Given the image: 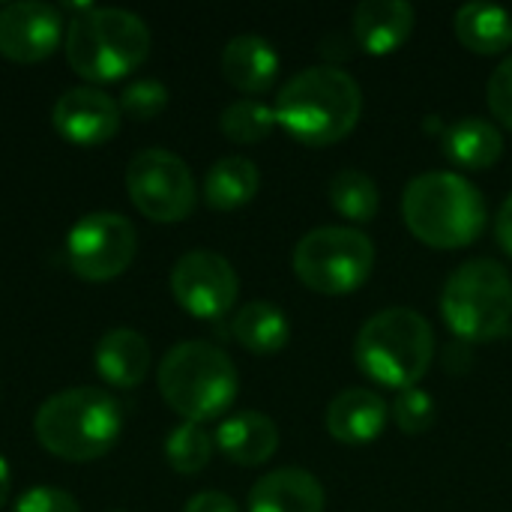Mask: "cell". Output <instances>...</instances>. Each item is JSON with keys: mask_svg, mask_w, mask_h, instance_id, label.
Masks as SVG:
<instances>
[{"mask_svg": "<svg viewBox=\"0 0 512 512\" xmlns=\"http://www.w3.org/2000/svg\"><path fill=\"white\" fill-rule=\"evenodd\" d=\"M216 447L228 462L255 468L279 450V429L261 411H237L216 429Z\"/></svg>", "mask_w": 512, "mask_h": 512, "instance_id": "cell-18", "label": "cell"}, {"mask_svg": "<svg viewBox=\"0 0 512 512\" xmlns=\"http://www.w3.org/2000/svg\"><path fill=\"white\" fill-rule=\"evenodd\" d=\"M231 333L252 354H276L291 339V321L276 303L252 300L234 315Z\"/></svg>", "mask_w": 512, "mask_h": 512, "instance_id": "cell-23", "label": "cell"}, {"mask_svg": "<svg viewBox=\"0 0 512 512\" xmlns=\"http://www.w3.org/2000/svg\"><path fill=\"white\" fill-rule=\"evenodd\" d=\"M417 24V12L408 0H363L354 9V39L369 54H393L399 51Z\"/></svg>", "mask_w": 512, "mask_h": 512, "instance_id": "cell-15", "label": "cell"}, {"mask_svg": "<svg viewBox=\"0 0 512 512\" xmlns=\"http://www.w3.org/2000/svg\"><path fill=\"white\" fill-rule=\"evenodd\" d=\"M495 234H498V243L512 255V195L501 204L498 210V219H495Z\"/></svg>", "mask_w": 512, "mask_h": 512, "instance_id": "cell-32", "label": "cell"}, {"mask_svg": "<svg viewBox=\"0 0 512 512\" xmlns=\"http://www.w3.org/2000/svg\"><path fill=\"white\" fill-rule=\"evenodd\" d=\"M408 231L432 249L471 246L486 228L483 192L456 171H426L402 192Z\"/></svg>", "mask_w": 512, "mask_h": 512, "instance_id": "cell-2", "label": "cell"}, {"mask_svg": "<svg viewBox=\"0 0 512 512\" xmlns=\"http://www.w3.org/2000/svg\"><path fill=\"white\" fill-rule=\"evenodd\" d=\"M63 15L45 0H15L0 6V54L15 63L45 60L63 42Z\"/></svg>", "mask_w": 512, "mask_h": 512, "instance_id": "cell-12", "label": "cell"}, {"mask_svg": "<svg viewBox=\"0 0 512 512\" xmlns=\"http://www.w3.org/2000/svg\"><path fill=\"white\" fill-rule=\"evenodd\" d=\"M447 327L465 342L501 339L512 324V276L492 258L456 267L441 291Z\"/></svg>", "mask_w": 512, "mask_h": 512, "instance_id": "cell-7", "label": "cell"}, {"mask_svg": "<svg viewBox=\"0 0 512 512\" xmlns=\"http://www.w3.org/2000/svg\"><path fill=\"white\" fill-rule=\"evenodd\" d=\"M375 267L372 240L345 225H324L309 231L294 246V273L297 279L318 294H351L363 288Z\"/></svg>", "mask_w": 512, "mask_h": 512, "instance_id": "cell-8", "label": "cell"}, {"mask_svg": "<svg viewBox=\"0 0 512 512\" xmlns=\"http://www.w3.org/2000/svg\"><path fill=\"white\" fill-rule=\"evenodd\" d=\"M240 390V375L231 357L210 342H180L159 363V393L186 423L222 417Z\"/></svg>", "mask_w": 512, "mask_h": 512, "instance_id": "cell-6", "label": "cell"}, {"mask_svg": "<svg viewBox=\"0 0 512 512\" xmlns=\"http://www.w3.org/2000/svg\"><path fill=\"white\" fill-rule=\"evenodd\" d=\"M279 126L306 147L342 141L363 114V90L351 72L324 63L291 75L276 96Z\"/></svg>", "mask_w": 512, "mask_h": 512, "instance_id": "cell-1", "label": "cell"}, {"mask_svg": "<svg viewBox=\"0 0 512 512\" xmlns=\"http://www.w3.org/2000/svg\"><path fill=\"white\" fill-rule=\"evenodd\" d=\"M9 489H12V471H9L6 459L0 456V507H3L6 498H9Z\"/></svg>", "mask_w": 512, "mask_h": 512, "instance_id": "cell-33", "label": "cell"}, {"mask_svg": "<svg viewBox=\"0 0 512 512\" xmlns=\"http://www.w3.org/2000/svg\"><path fill=\"white\" fill-rule=\"evenodd\" d=\"M120 117V102L93 84L63 90L51 108L54 129L78 147H96L114 138L120 129Z\"/></svg>", "mask_w": 512, "mask_h": 512, "instance_id": "cell-13", "label": "cell"}, {"mask_svg": "<svg viewBox=\"0 0 512 512\" xmlns=\"http://www.w3.org/2000/svg\"><path fill=\"white\" fill-rule=\"evenodd\" d=\"M222 75L240 93H264L279 75V54L264 36L240 33L222 48Z\"/></svg>", "mask_w": 512, "mask_h": 512, "instance_id": "cell-19", "label": "cell"}, {"mask_svg": "<svg viewBox=\"0 0 512 512\" xmlns=\"http://www.w3.org/2000/svg\"><path fill=\"white\" fill-rule=\"evenodd\" d=\"M66 63L87 81H117L135 72L150 54V27L123 6H93L69 21Z\"/></svg>", "mask_w": 512, "mask_h": 512, "instance_id": "cell-5", "label": "cell"}, {"mask_svg": "<svg viewBox=\"0 0 512 512\" xmlns=\"http://www.w3.org/2000/svg\"><path fill=\"white\" fill-rule=\"evenodd\" d=\"M216 438L201 426V423H180L168 438H165V459L177 474H198L210 465L213 459Z\"/></svg>", "mask_w": 512, "mask_h": 512, "instance_id": "cell-26", "label": "cell"}, {"mask_svg": "<svg viewBox=\"0 0 512 512\" xmlns=\"http://www.w3.org/2000/svg\"><path fill=\"white\" fill-rule=\"evenodd\" d=\"M327 432L339 444H372L381 438L390 420V405L369 387H351L342 390L330 405H327Z\"/></svg>", "mask_w": 512, "mask_h": 512, "instance_id": "cell-14", "label": "cell"}, {"mask_svg": "<svg viewBox=\"0 0 512 512\" xmlns=\"http://www.w3.org/2000/svg\"><path fill=\"white\" fill-rule=\"evenodd\" d=\"M93 366L105 384L132 390L144 381L150 369V345L132 327H111L99 336L93 348Z\"/></svg>", "mask_w": 512, "mask_h": 512, "instance_id": "cell-17", "label": "cell"}, {"mask_svg": "<svg viewBox=\"0 0 512 512\" xmlns=\"http://www.w3.org/2000/svg\"><path fill=\"white\" fill-rule=\"evenodd\" d=\"M324 504V486L303 468H276L249 492V512H324Z\"/></svg>", "mask_w": 512, "mask_h": 512, "instance_id": "cell-16", "label": "cell"}, {"mask_svg": "<svg viewBox=\"0 0 512 512\" xmlns=\"http://www.w3.org/2000/svg\"><path fill=\"white\" fill-rule=\"evenodd\" d=\"M168 105V87L159 78H138L120 93V111L135 120H150Z\"/></svg>", "mask_w": 512, "mask_h": 512, "instance_id": "cell-28", "label": "cell"}, {"mask_svg": "<svg viewBox=\"0 0 512 512\" xmlns=\"http://www.w3.org/2000/svg\"><path fill=\"white\" fill-rule=\"evenodd\" d=\"M444 153L450 162L468 171H486L492 168L504 153V135L501 129L486 117H459L444 132Z\"/></svg>", "mask_w": 512, "mask_h": 512, "instance_id": "cell-20", "label": "cell"}, {"mask_svg": "<svg viewBox=\"0 0 512 512\" xmlns=\"http://www.w3.org/2000/svg\"><path fill=\"white\" fill-rule=\"evenodd\" d=\"M486 99H489V111L495 114V120H501L507 129H512V57H507L489 75Z\"/></svg>", "mask_w": 512, "mask_h": 512, "instance_id": "cell-29", "label": "cell"}, {"mask_svg": "<svg viewBox=\"0 0 512 512\" xmlns=\"http://www.w3.org/2000/svg\"><path fill=\"white\" fill-rule=\"evenodd\" d=\"M327 195H330V204L339 216L363 225V222H372L378 216V207H381V192H378V183L360 171V168H342L330 177V186H327Z\"/></svg>", "mask_w": 512, "mask_h": 512, "instance_id": "cell-24", "label": "cell"}, {"mask_svg": "<svg viewBox=\"0 0 512 512\" xmlns=\"http://www.w3.org/2000/svg\"><path fill=\"white\" fill-rule=\"evenodd\" d=\"M111 512H120V510H111Z\"/></svg>", "mask_w": 512, "mask_h": 512, "instance_id": "cell-34", "label": "cell"}, {"mask_svg": "<svg viewBox=\"0 0 512 512\" xmlns=\"http://www.w3.org/2000/svg\"><path fill=\"white\" fill-rule=\"evenodd\" d=\"M438 417V405L432 399V393L420 390V387H411V390H402L393 402V420L399 426V432L405 435H423Z\"/></svg>", "mask_w": 512, "mask_h": 512, "instance_id": "cell-27", "label": "cell"}, {"mask_svg": "<svg viewBox=\"0 0 512 512\" xmlns=\"http://www.w3.org/2000/svg\"><path fill=\"white\" fill-rule=\"evenodd\" d=\"M138 252L135 225L111 210L81 216L66 234V258L75 276L87 282H108L129 270Z\"/></svg>", "mask_w": 512, "mask_h": 512, "instance_id": "cell-10", "label": "cell"}, {"mask_svg": "<svg viewBox=\"0 0 512 512\" xmlns=\"http://www.w3.org/2000/svg\"><path fill=\"white\" fill-rule=\"evenodd\" d=\"M279 126L276 108L261 99H237L219 114V129L237 144H258Z\"/></svg>", "mask_w": 512, "mask_h": 512, "instance_id": "cell-25", "label": "cell"}, {"mask_svg": "<svg viewBox=\"0 0 512 512\" xmlns=\"http://www.w3.org/2000/svg\"><path fill=\"white\" fill-rule=\"evenodd\" d=\"M171 294L192 318H222L240 294L231 261L210 249H192L171 267Z\"/></svg>", "mask_w": 512, "mask_h": 512, "instance_id": "cell-11", "label": "cell"}, {"mask_svg": "<svg viewBox=\"0 0 512 512\" xmlns=\"http://www.w3.org/2000/svg\"><path fill=\"white\" fill-rule=\"evenodd\" d=\"M261 174L246 156H222L204 174V201L213 210H237L258 195Z\"/></svg>", "mask_w": 512, "mask_h": 512, "instance_id": "cell-22", "label": "cell"}, {"mask_svg": "<svg viewBox=\"0 0 512 512\" xmlns=\"http://www.w3.org/2000/svg\"><path fill=\"white\" fill-rule=\"evenodd\" d=\"M183 512H240V507L222 492H198L186 501Z\"/></svg>", "mask_w": 512, "mask_h": 512, "instance_id": "cell-31", "label": "cell"}, {"mask_svg": "<svg viewBox=\"0 0 512 512\" xmlns=\"http://www.w3.org/2000/svg\"><path fill=\"white\" fill-rule=\"evenodd\" d=\"M15 512H81L78 501L54 486H33L27 489L18 501H15Z\"/></svg>", "mask_w": 512, "mask_h": 512, "instance_id": "cell-30", "label": "cell"}, {"mask_svg": "<svg viewBox=\"0 0 512 512\" xmlns=\"http://www.w3.org/2000/svg\"><path fill=\"white\" fill-rule=\"evenodd\" d=\"M456 36L474 54H501L512 45V15L495 3H465L453 18Z\"/></svg>", "mask_w": 512, "mask_h": 512, "instance_id": "cell-21", "label": "cell"}, {"mask_svg": "<svg viewBox=\"0 0 512 512\" xmlns=\"http://www.w3.org/2000/svg\"><path fill=\"white\" fill-rule=\"evenodd\" d=\"M36 441L57 459H102L123 432L117 399L99 387H69L45 399L33 417Z\"/></svg>", "mask_w": 512, "mask_h": 512, "instance_id": "cell-3", "label": "cell"}, {"mask_svg": "<svg viewBox=\"0 0 512 512\" xmlns=\"http://www.w3.org/2000/svg\"><path fill=\"white\" fill-rule=\"evenodd\" d=\"M435 348L432 324L417 309L393 306L381 309L360 327L354 360L366 378L402 393L423 381L435 360Z\"/></svg>", "mask_w": 512, "mask_h": 512, "instance_id": "cell-4", "label": "cell"}, {"mask_svg": "<svg viewBox=\"0 0 512 512\" xmlns=\"http://www.w3.org/2000/svg\"><path fill=\"white\" fill-rule=\"evenodd\" d=\"M126 192L150 222H183L198 201L189 165L165 147H147L129 159Z\"/></svg>", "mask_w": 512, "mask_h": 512, "instance_id": "cell-9", "label": "cell"}]
</instances>
